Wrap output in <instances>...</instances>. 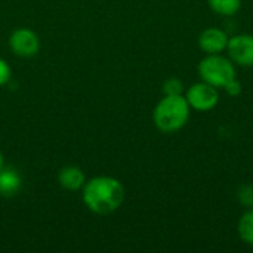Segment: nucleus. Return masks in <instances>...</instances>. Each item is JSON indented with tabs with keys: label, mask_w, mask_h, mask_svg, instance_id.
I'll return each mask as SVG.
<instances>
[{
	"label": "nucleus",
	"mask_w": 253,
	"mask_h": 253,
	"mask_svg": "<svg viewBox=\"0 0 253 253\" xmlns=\"http://www.w3.org/2000/svg\"><path fill=\"white\" fill-rule=\"evenodd\" d=\"M58 182L64 190L68 191H77L82 190L84 182H86V176L82 172V169L79 166H65L59 170L58 173Z\"/></svg>",
	"instance_id": "nucleus-8"
},
{
	"label": "nucleus",
	"mask_w": 253,
	"mask_h": 253,
	"mask_svg": "<svg viewBox=\"0 0 253 253\" xmlns=\"http://www.w3.org/2000/svg\"><path fill=\"white\" fill-rule=\"evenodd\" d=\"M224 92L228 95V96H231V98H237V96H240L242 95V92H243V84H242V82L237 79V77H234L233 80H230L224 87Z\"/></svg>",
	"instance_id": "nucleus-14"
},
{
	"label": "nucleus",
	"mask_w": 253,
	"mask_h": 253,
	"mask_svg": "<svg viewBox=\"0 0 253 253\" xmlns=\"http://www.w3.org/2000/svg\"><path fill=\"white\" fill-rule=\"evenodd\" d=\"M191 108L184 95H163L153 111L154 126L162 133H175L185 127Z\"/></svg>",
	"instance_id": "nucleus-2"
},
{
	"label": "nucleus",
	"mask_w": 253,
	"mask_h": 253,
	"mask_svg": "<svg viewBox=\"0 0 253 253\" xmlns=\"http://www.w3.org/2000/svg\"><path fill=\"white\" fill-rule=\"evenodd\" d=\"M209 7L221 16H234L240 12L243 0H208Z\"/></svg>",
	"instance_id": "nucleus-11"
},
{
	"label": "nucleus",
	"mask_w": 253,
	"mask_h": 253,
	"mask_svg": "<svg viewBox=\"0 0 253 253\" xmlns=\"http://www.w3.org/2000/svg\"><path fill=\"white\" fill-rule=\"evenodd\" d=\"M230 36L225 30L219 27H208L199 36V47L205 55L224 53L227 50Z\"/></svg>",
	"instance_id": "nucleus-7"
},
{
	"label": "nucleus",
	"mask_w": 253,
	"mask_h": 253,
	"mask_svg": "<svg viewBox=\"0 0 253 253\" xmlns=\"http://www.w3.org/2000/svg\"><path fill=\"white\" fill-rule=\"evenodd\" d=\"M162 90H163V95H184L185 84L179 77L172 76L163 82Z\"/></svg>",
	"instance_id": "nucleus-13"
},
{
	"label": "nucleus",
	"mask_w": 253,
	"mask_h": 253,
	"mask_svg": "<svg viewBox=\"0 0 253 253\" xmlns=\"http://www.w3.org/2000/svg\"><path fill=\"white\" fill-rule=\"evenodd\" d=\"M10 76H12V70L9 64L3 58H0V86H4L10 80Z\"/></svg>",
	"instance_id": "nucleus-15"
},
{
	"label": "nucleus",
	"mask_w": 253,
	"mask_h": 253,
	"mask_svg": "<svg viewBox=\"0 0 253 253\" xmlns=\"http://www.w3.org/2000/svg\"><path fill=\"white\" fill-rule=\"evenodd\" d=\"M21 190V176L13 169L0 170V196L12 197Z\"/></svg>",
	"instance_id": "nucleus-9"
},
{
	"label": "nucleus",
	"mask_w": 253,
	"mask_h": 253,
	"mask_svg": "<svg viewBox=\"0 0 253 253\" xmlns=\"http://www.w3.org/2000/svg\"><path fill=\"white\" fill-rule=\"evenodd\" d=\"M9 47L16 56L31 58L37 55L40 49V40L37 34L30 28H16L9 37Z\"/></svg>",
	"instance_id": "nucleus-6"
},
{
	"label": "nucleus",
	"mask_w": 253,
	"mask_h": 253,
	"mask_svg": "<svg viewBox=\"0 0 253 253\" xmlns=\"http://www.w3.org/2000/svg\"><path fill=\"white\" fill-rule=\"evenodd\" d=\"M227 56L236 64V67H253V34L240 33L230 37L227 46Z\"/></svg>",
	"instance_id": "nucleus-5"
},
{
	"label": "nucleus",
	"mask_w": 253,
	"mask_h": 253,
	"mask_svg": "<svg viewBox=\"0 0 253 253\" xmlns=\"http://www.w3.org/2000/svg\"><path fill=\"white\" fill-rule=\"evenodd\" d=\"M237 234L245 245L253 246V208L246 209L240 216L237 222Z\"/></svg>",
	"instance_id": "nucleus-10"
},
{
	"label": "nucleus",
	"mask_w": 253,
	"mask_h": 253,
	"mask_svg": "<svg viewBox=\"0 0 253 253\" xmlns=\"http://www.w3.org/2000/svg\"><path fill=\"white\" fill-rule=\"evenodd\" d=\"M4 168V159H3V153L0 151V170Z\"/></svg>",
	"instance_id": "nucleus-16"
},
{
	"label": "nucleus",
	"mask_w": 253,
	"mask_h": 253,
	"mask_svg": "<svg viewBox=\"0 0 253 253\" xmlns=\"http://www.w3.org/2000/svg\"><path fill=\"white\" fill-rule=\"evenodd\" d=\"M83 202L96 215H110L119 211L125 202V187L114 176H95L83 185Z\"/></svg>",
	"instance_id": "nucleus-1"
},
{
	"label": "nucleus",
	"mask_w": 253,
	"mask_h": 253,
	"mask_svg": "<svg viewBox=\"0 0 253 253\" xmlns=\"http://www.w3.org/2000/svg\"><path fill=\"white\" fill-rule=\"evenodd\" d=\"M236 199L242 208H245V209L253 208V184H242L237 188Z\"/></svg>",
	"instance_id": "nucleus-12"
},
{
	"label": "nucleus",
	"mask_w": 253,
	"mask_h": 253,
	"mask_svg": "<svg viewBox=\"0 0 253 253\" xmlns=\"http://www.w3.org/2000/svg\"><path fill=\"white\" fill-rule=\"evenodd\" d=\"M197 73L200 80L222 89L230 80L237 77L236 64L222 53L205 55L197 65Z\"/></svg>",
	"instance_id": "nucleus-3"
},
{
	"label": "nucleus",
	"mask_w": 253,
	"mask_h": 253,
	"mask_svg": "<svg viewBox=\"0 0 253 253\" xmlns=\"http://www.w3.org/2000/svg\"><path fill=\"white\" fill-rule=\"evenodd\" d=\"M184 96L190 108L199 113L212 111L219 104V89L203 80L193 83L190 87H187Z\"/></svg>",
	"instance_id": "nucleus-4"
}]
</instances>
